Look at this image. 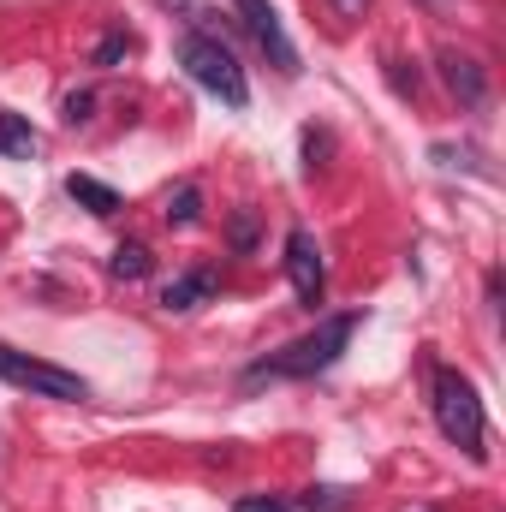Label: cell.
I'll use <instances>...</instances> for the list:
<instances>
[{
    "mask_svg": "<svg viewBox=\"0 0 506 512\" xmlns=\"http://www.w3.org/2000/svg\"><path fill=\"white\" fill-rule=\"evenodd\" d=\"M358 310H346V316H328V322H316V334H304V340H292L286 352H274V358H262L251 370V382H304V376H322V370H334L340 364V352L352 346V334H358Z\"/></svg>",
    "mask_w": 506,
    "mask_h": 512,
    "instance_id": "obj_1",
    "label": "cell"
},
{
    "mask_svg": "<svg viewBox=\"0 0 506 512\" xmlns=\"http://www.w3.org/2000/svg\"><path fill=\"white\" fill-rule=\"evenodd\" d=\"M179 66L191 72V84H203V90L221 96L227 108H251L245 66H239V54H233L221 36H209V30H185V36H179Z\"/></svg>",
    "mask_w": 506,
    "mask_h": 512,
    "instance_id": "obj_2",
    "label": "cell"
},
{
    "mask_svg": "<svg viewBox=\"0 0 506 512\" xmlns=\"http://www.w3.org/2000/svg\"><path fill=\"white\" fill-rule=\"evenodd\" d=\"M435 423H441V435L459 447V453H471V459H489V429H483V399H477V387L465 382L459 370H435Z\"/></svg>",
    "mask_w": 506,
    "mask_h": 512,
    "instance_id": "obj_3",
    "label": "cell"
},
{
    "mask_svg": "<svg viewBox=\"0 0 506 512\" xmlns=\"http://www.w3.org/2000/svg\"><path fill=\"white\" fill-rule=\"evenodd\" d=\"M0 382L24 387V393H42V399H66V405L90 399V382H84V376H72V370H60V364H42V358H24V352H12V346H0Z\"/></svg>",
    "mask_w": 506,
    "mask_h": 512,
    "instance_id": "obj_4",
    "label": "cell"
},
{
    "mask_svg": "<svg viewBox=\"0 0 506 512\" xmlns=\"http://www.w3.org/2000/svg\"><path fill=\"white\" fill-rule=\"evenodd\" d=\"M233 6H239L245 30L256 36V48L274 60V72H286V78H292V72H298V48L286 42V24H280V12H274L268 0H233Z\"/></svg>",
    "mask_w": 506,
    "mask_h": 512,
    "instance_id": "obj_5",
    "label": "cell"
},
{
    "mask_svg": "<svg viewBox=\"0 0 506 512\" xmlns=\"http://www.w3.org/2000/svg\"><path fill=\"white\" fill-rule=\"evenodd\" d=\"M286 274H292V292H298V304H322V292H328V274H322V251H316V239L304 233V227H292L286 233Z\"/></svg>",
    "mask_w": 506,
    "mask_h": 512,
    "instance_id": "obj_6",
    "label": "cell"
},
{
    "mask_svg": "<svg viewBox=\"0 0 506 512\" xmlns=\"http://www.w3.org/2000/svg\"><path fill=\"white\" fill-rule=\"evenodd\" d=\"M441 78H447V90L459 96V108H483L489 102V72L471 60V54H459V48H441Z\"/></svg>",
    "mask_w": 506,
    "mask_h": 512,
    "instance_id": "obj_7",
    "label": "cell"
},
{
    "mask_svg": "<svg viewBox=\"0 0 506 512\" xmlns=\"http://www.w3.org/2000/svg\"><path fill=\"white\" fill-rule=\"evenodd\" d=\"M215 286H221V280H215L209 268H191V274H179V280L161 286V304H167V310H197V304L215 298Z\"/></svg>",
    "mask_w": 506,
    "mask_h": 512,
    "instance_id": "obj_8",
    "label": "cell"
},
{
    "mask_svg": "<svg viewBox=\"0 0 506 512\" xmlns=\"http://www.w3.org/2000/svg\"><path fill=\"white\" fill-rule=\"evenodd\" d=\"M66 197H72L78 209H90V215H120V191L102 185V179H90V173H72V179H66Z\"/></svg>",
    "mask_w": 506,
    "mask_h": 512,
    "instance_id": "obj_9",
    "label": "cell"
},
{
    "mask_svg": "<svg viewBox=\"0 0 506 512\" xmlns=\"http://www.w3.org/2000/svg\"><path fill=\"white\" fill-rule=\"evenodd\" d=\"M0 155H6V161H30V155H36V131H30V120L0 114Z\"/></svg>",
    "mask_w": 506,
    "mask_h": 512,
    "instance_id": "obj_10",
    "label": "cell"
},
{
    "mask_svg": "<svg viewBox=\"0 0 506 512\" xmlns=\"http://www.w3.org/2000/svg\"><path fill=\"white\" fill-rule=\"evenodd\" d=\"M161 221H167V227H197V221H203V191H197V185H179V191H167V209H161Z\"/></svg>",
    "mask_w": 506,
    "mask_h": 512,
    "instance_id": "obj_11",
    "label": "cell"
},
{
    "mask_svg": "<svg viewBox=\"0 0 506 512\" xmlns=\"http://www.w3.org/2000/svg\"><path fill=\"white\" fill-rule=\"evenodd\" d=\"M108 268H114V280H149V268H155V256H149V245H120Z\"/></svg>",
    "mask_w": 506,
    "mask_h": 512,
    "instance_id": "obj_12",
    "label": "cell"
},
{
    "mask_svg": "<svg viewBox=\"0 0 506 512\" xmlns=\"http://www.w3.org/2000/svg\"><path fill=\"white\" fill-rule=\"evenodd\" d=\"M346 507H352V489H340V483L304 489V512H346Z\"/></svg>",
    "mask_w": 506,
    "mask_h": 512,
    "instance_id": "obj_13",
    "label": "cell"
},
{
    "mask_svg": "<svg viewBox=\"0 0 506 512\" xmlns=\"http://www.w3.org/2000/svg\"><path fill=\"white\" fill-rule=\"evenodd\" d=\"M126 54H131V36H126V30H114V36H102V42H96V54H90V66H102V72H114V66L126 60Z\"/></svg>",
    "mask_w": 506,
    "mask_h": 512,
    "instance_id": "obj_14",
    "label": "cell"
},
{
    "mask_svg": "<svg viewBox=\"0 0 506 512\" xmlns=\"http://www.w3.org/2000/svg\"><path fill=\"white\" fill-rule=\"evenodd\" d=\"M96 120V96L90 90H72L66 96V126H90Z\"/></svg>",
    "mask_w": 506,
    "mask_h": 512,
    "instance_id": "obj_15",
    "label": "cell"
},
{
    "mask_svg": "<svg viewBox=\"0 0 506 512\" xmlns=\"http://www.w3.org/2000/svg\"><path fill=\"white\" fill-rule=\"evenodd\" d=\"M227 239H233V251H251V245H256V215H251V209H239V215H233Z\"/></svg>",
    "mask_w": 506,
    "mask_h": 512,
    "instance_id": "obj_16",
    "label": "cell"
},
{
    "mask_svg": "<svg viewBox=\"0 0 506 512\" xmlns=\"http://www.w3.org/2000/svg\"><path fill=\"white\" fill-rule=\"evenodd\" d=\"M233 512H292V507H286V501H274V495H239Z\"/></svg>",
    "mask_w": 506,
    "mask_h": 512,
    "instance_id": "obj_17",
    "label": "cell"
},
{
    "mask_svg": "<svg viewBox=\"0 0 506 512\" xmlns=\"http://www.w3.org/2000/svg\"><path fill=\"white\" fill-rule=\"evenodd\" d=\"M387 66H393V72H387L393 90H399V96H417V72H405V60H387Z\"/></svg>",
    "mask_w": 506,
    "mask_h": 512,
    "instance_id": "obj_18",
    "label": "cell"
},
{
    "mask_svg": "<svg viewBox=\"0 0 506 512\" xmlns=\"http://www.w3.org/2000/svg\"><path fill=\"white\" fill-rule=\"evenodd\" d=\"M328 6H334L340 18H364V12H370V0H328Z\"/></svg>",
    "mask_w": 506,
    "mask_h": 512,
    "instance_id": "obj_19",
    "label": "cell"
},
{
    "mask_svg": "<svg viewBox=\"0 0 506 512\" xmlns=\"http://www.w3.org/2000/svg\"><path fill=\"white\" fill-rule=\"evenodd\" d=\"M167 6H185V12H197V18H203V0H167Z\"/></svg>",
    "mask_w": 506,
    "mask_h": 512,
    "instance_id": "obj_20",
    "label": "cell"
},
{
    "mask_svg": "<svg viewBox=\"0 0 506 512\" xmlns=\"http://www.w3.org/2000/svg\"><path fill=\"white\" fill-rule=\"evenodd\" d=\"M423 6H435V12H441V6H453V0H423Z\"/></svg>",
    "mask_w": 506,
    "mask_h": 512,
    "instance_id": "obj_21",
    "label": "cell"
}]
</instances>
